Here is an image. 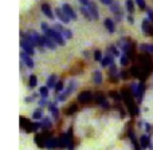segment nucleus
<instances>
[{"mask_svg":"<svg viewBox=\"0 0 153 150\" xmlns=\"http://www.w3.org/2000/svg\"><path fill=\"white\" fill-rule=\"evenodd\" d=\"M121 94H122V102L125 103V106H126L128 111L130 113V115L137 117L138 114H140V110H138L137 103L134 102V95L132 94V91L128 89H122Z\"/></svg>","mask_w":153,"mask_h":150,"instance_id":"nucleus-1","label":"nucleus"},{"mask_svg":"<svg viewBox=\"0 0 153 150\" xmlns=\"http://www.w3.org/2000/svg\"><path fill=\"white\" fill-rule=\"evenodd\" d=\"M19 123H20L22 129L26 130V133L38 132V129H40V127H42V125H40V123H38V122L28 121L26 117H20V118H19Z\"/></svg>","mask_w":153,"mask_h":150,"instance_id":"nucleus-2","label":"nucleus"},{"mask_svg":"<svg viewBox=\"0 0 153 150\" xmlns=\"http://www.w3.org/2000/svg\"><path fill=\"white\" fill-rule=\"evenodd\" d=\"M53 137V134L48 132H43V133H38L34 137V142L36 143V146L39 149H46V145H47V140Z\"/></svg>","mask_w":153,"mask_h":150,"instance_id":"nucleus-3","label":"nucleus"},{"mask_svg":"<svg viewBox=\"0 0 153 150\" xmlns=\"http://www.w3.org/2000/svg\"><path fill=\"white\" fill-rule=\"evenodd\" d=\"M138 61H140V63H141V69H143L144 71L149 75V72L153 71V59H152V55H149V54L141 55L140 58H138Z\"/></svg>","mask_w":153,"mask_h":150,"instance_id":"nucleus-4","label":"nucleus"},{"mask_svg":"<svg viewBox=\"0 0 153 150\" xmlns=\"http://www.w3.org/2000/svg\"><path fill=\"white\" fill-rule=\"evenodd\" d=\"M43 35H47V36H50L51 39H53L58 46H65V36L59 31H56L55 28H50L47 32H46V34H43Z\"/></svg>","mask_w":153,"mask_h":150,"instance_id":"nucleus-5","label":"nucleus"},{"mask_svg":"<svg viewBox=\"0 0 153 150\" xmlns=\"http://www.w3.org/2000/svg\"><path fill=\"white\" fill-rule=\"evenodd\" d=\"M75 87H76V83H75L74 81H71V82L69 83V86L66 87V90H65L63 92H61V94L58 95V100H59V102H63V100H66L67 98L71 95V92L75 90Z\"/></svg>","mask_w":153,"mask_h":150,"instance_id":"nucleus-6","label":"nucleus"},{"mask_svg":"<svg viewBox=\"0 0 153 150\" xmlns=\"http://www.w3.org/2000/svg\"><path fill=\"white\" fill-rule=\"evenodd\" d=\"M78 102L82 103V105H86V103H90L91 100H94V95H93L91 91H82L79 92L78 95Z\"/></svg>","mask_w":153,"mask_h":150,"instance_id":"nucleus-7","label":"nucleus"},{"mask_svg":"<svg viewBox=\"0 0 153 150\" xmlns=\"http://www.w3.org/2000/svg\"><path fill=\"white\" fill-rule=\"evenodd\" d=\"M20 47H22V50H23V52L28 54V55L32 56L35 54V47L27 39H22L20 40Z\"/></svg>","mask_w":153,"mask_h":150,"instance_id":"nucleus-8","label":"nucleus"},{"mask_svg":"<svg viewBox=\"0 0 153 150\" xmlns=\"http://www.w3.org/2000/svg\"><path fill=\"white\" fill-rule=\"evenodd\" d=\"M46 149H61V141H59V137H51L47 140V145H46Z\"/></svg>","mask_w":153,"mask_h":150,"instance_id":"nucleus-9","label":"nucleus"},{"mask_svg":"<svg viewBox=\"0 0 153 150\" xmlns=\"http://www.w3.org/2000/svg\"><path fill=\"white\" fill-rule=\"evenodd\" d=\"M20 58H22V61H23V63L26 64L28 69H34L35 63H34V61H32L31 55H28V54H26V52H22L20 54Z\"/></svg>","mask_w":153,"mask_h":150,"instance_id":"nucleus-10","label":"nucleus"},{"mask_svg":"<svg viewBox=\"0 0 153 150\" xmlns=\"http://www.w3.org/2000/svg\"><path fill=\"white\" fill-rule=\"evenodd\" d=\"M55 13H56V16H58L59 20H61L62 23H65V24H69L70 20H71V19H70L69 16L66 15V12H65L63 10H61V8H56V10H55Z\"/></svg>","mask_w":153,"mask_h":150,"instance_id":"nucleus-11","label":"nucleus"},{"mask_svg":"<svg viewBox=\"0 0 153 150\" xmlns=\"http://www.w3.org/2000/svg\"><path fill=\"white\" fill-rule=\"evenodd\" d=\"M145 90H146V86L144 82H140L138 83V91H137V97H136V99H137L138 103L143 102L144 99V94H145Z\"/></svg>","mask_w":153,"mask_h":150,"instance_id":"nucleus-12","label":"nucleus"},{"mask_svg":"<svg viewBox=\"0 0 153 150\" xmlns=\"http://www.w3.org/2000/svg\"><path fill=\"white\" fill-rule=\"evenodd\" d=\"M110 11L113 13H116V19L117 20H121V18H122V12H121V8H120V5H118V3H116V1H113L110 4Z\"/></svg>","mask_w":153,"mask_h":150,"instance_id":"nucleus-13","label":"nucleus"},{"mask_svg":"<svg viewBox=\"0 0 153 150\" xmlns=\"http://www.w3.org/2000/svg\"><path fill=\"white\" fill-rule=\"evenodd\" d=\"M66 140H67V150H74V140H73V127H69L66 132Z\"/></svg>","mask_w":153,"mask_h":150,"instance_id":"nucleus-14","label":"nucleus"},{"mask_svg":"<svg viewBox=\"0 0 153 150\" xmlns=\"http://www.w3.org/2000/svg\"><path fill=\"white\" fill-rule=\"evenodd\" d=\"M62 10L65 11V12H66V15L69 16L70 19H71V20H75L76 19V13H75V11L73 10V7L70 4H63L62 5Z\"/></svg>","mask_w":153,"mask_h":150,"instance_id":"nucleus-15","label":"nucleus"},{"mask_svg":"<svg viewBox=\"0 0 153 150\" xmlns=\"http://www.w3.org/2000/svg\"><path fill=\"white\" fill-rule=\"evenodd\" d=\"M141 27H143V32L145 35H153V27H152V24L149 23V19H145V20H143V24H141Z\"/></svg>","mask_w":153,"mask_h":150,"instance_id":"nucleus-16","label":"nucleus"},{"mask_svg":"<svg viewBox=\"0 0 153 150\" xmlns=\"http://www.w3.org/2000/svg\"><path fill=\"white\" fill-rule=\"evenodd\" d=\"M111 64H114V56L111 54H108V55L103 56V59L101 61V66L102 67H110Z\"/></svg>","mask_w":153,"mask_h":150,"instance_id":"nucleus-17","label":"nucleus"},{"mask_svg":"<svg viewBox=\"0 0 153 150\" xmlns=\"http://www.w3.org/2000/svg\"><path fill=\"white\" fill-rule=\"evenodd\" d=\"M43 43H45V47L50 48V50H55L56 46H58L50 36H47V35H43Z\"/></svg>","mask_w":153,"mask_h":150,"instance_id":"nucleus-18","label":"nucleus"},{"mask_svg":"<svg viewBox=\"0 0 153 150\" xmlns=\"http://www.w3.org/2000/svg\"><path fill=\"white\" fill-rule=\"evenodd\" d=\"M40 10H42V12L45 13V15L47 16L48 19H54V13H53V10H51L50 4H47V3H43V4L40 5Z\"/></svg>","mask_w":153,"mask_h":150,"instance_id":"nucleus-19","label":"nucleus"},{"mask_svg":"<svg viewBox=\"0 0 153 150\" xmlns=\"http://www.w3.org/2000/svg\"><path fill=\"white\" fill-rule=\"evenodd\" d=\"M128 137L132 140V143H133V148H134V150H141L140 148V141H137V138H136L134 133H133V130H129V133H128Z\"/></svg>","mask_w":153,"mask_h":150,"instance_id":"nucleus-20","label":"nucleus"},{"mask_svg":"<svg viewBox=\"0 0 153 150\" xmlns=\"http://www.w3.org/2000/svg\"><path fill=\"white\" fill-rule=\"evenodd\" d=\"M138 141H140V146L143 149H149V145H151V142H152V140L148 135H141Z\"/></svg>","mask_w":153,"mask_h":150,"instance_id":"nucleus-21","label":"nucleus"},{"mask_svg":"<svg viewBox=\"0 0 153 150\" xmlns=\"http://www.w3.org/2000/svg\"><path fill=\"white\" fill-rule=\"evenodd\" d=\"M86 7L89 8V11H90V13H91L93 19H94V20H97V19H98V16H100V15H98V10H97V5H95L94 3H93V1H90L89 4L86 5Z\"/></svg>","mask_w":153,"mask_h":150,"instance_id":"nucleus-22","label":"nucleus"},{"mask_svg":"<svg viewBox=\"0 0 153 150\" xmlns=\"http://www.w3.org/2000/svg\"><path fill=\"white\" fill-rule=\"evenodd\" d=\"M103 24H105V28L108 30L110 34H114V31H116V26H114V21L111 20V19L106 18L105 21H103Z\"/></svg>","mask_w":153,"mask_h":150,"instance_id":"nucleus-23","label":"nucleus"},{"mask_svg":"<svg viewBox=\"0 0 153 150\" xmlns=\"http://www.w3.org/2000/svg\"><path fill=\"white\" fill-rule=\"evenodd\" d=\"M94 102L102 106L105 102H108V100H106V95L103 94V92H97V94H94Z\"/></svg>","mask_w":153,"mask_h":150,"instance_id":"nucleus-24","label":"nucleus"},{"mask_svg":"<svg viewBox=\"0 0 153 150\" xmlns=\"http://www.w3.org/2000/svg\"><path fill=\"white\" fill-rule=\"evenodd\" d=\"M93 83L94 84L102 83V72H101V70H95V71L93 72Z\"/></svg>","mask_w":153,"mask_h":150,"instance_id":"nucleus-25","label":"nucleus"},{"mask_svg":"<svg viewBox=\"0 0 153 150\" xmlns=\"http://www.w3.org/2000/svg\"><path fill=\"white\" fill-rule=\"evenodd\" d=\"M48 110H50L51 115L54 117V119L59 118V110H58V107H56L55 103H50V105H48Z\"/></svg>","mask_w":153,"mask_h":150,"instance_id":"nucleus-26","label":"nucleus"},{"mask_svg":"<svg viewBox=\"0 0 153 150\" xmlns=\"http://www.w3.org/2000/svg\"><path fill=\"white\" fill-rule=\"evenodd\" d=\"M140 50L143 51L144 54H149V55H153V44H146V43H144V44L140 46Z\"/></svg>","mask_w":153,"mask_h":150,"instance_id":"nucleus-27","label":"nucleus"},{"mask_svg":"<svg viewBox=\"0 0 153 150\" xmlns=\"http://www.w3.org/2000/svg\"><path fill=\"white\" fill-rule=\"evenodd\" d=\"M56 75H50L47 79V84L46 86L48 87V89H55V84H56Z\"/></svg>","mask_w":153,"mask_h":150,"instance_id":"nucleus-28","label":"nucleus"},{"mask_svg":"<svg viewBox=\"0 0 153 150\" xmlns=\"http://www.w3.org/2000/svg\"><path fill=\"white\" fill-rule=\"evenodd\" d=\"M76 111H78V105H75V103H73L71 106H69V107L66 109V111H65V114H66V115H74V114L76 113Z\"/></svg>","mask_w":153,"mask_h":150,"instance_id":"nucleus-29","label":"nucleus"},{"mask_svg":"<svg viewBox=\"0 0 153 150\" xmlns=\"http://www.w3.org/2000/svg\"><path fill=\"white\" fill-rule=\"evenodd\" d=\"M40 125H42V129L46 130V129H50L51 126H53V122H51L50 118H47V117H45V118L42 119V122H40Z\"/></svg>","mask_w":153,"mask_h":150,"instance_id":"nucleus-30","label":"nucleus"},{"mask_svg":"<svg viewBox=\"0 0 153 150\" xmlns=\"http://www.w3.org/2000/svg\"><path fill=\"white\" fill-rule=\"evenodd\" d=\"M32 119H35V121H39V119H43V110L42 109H36V110L32 113Z\"/></svg>","mask_w":153,"mask_h":150,"instance_id":"nucleus-31","label":"nucleus"},{"mask_svg":"<svg viewBox=\"0 0 153 150\" xmlns=\"http://www.w3.org/2000/svg\"><path fill=\"white\" fill-rule=\"evenodd\" d=\"M81 12L83 13V16L87 19V20H93V16H91V13H90L89 8H87L86 5H82V7H81Z\"/></svg>","mask_w":153,"mask_h":150,"instance_id":"nucleus-32","label":"nucleus"},{"mask_svg":"<svg viewBox=\"0 0 153 150\" xmlns=\"http://www.w3.org/2000/svg\"><path fill=\"white\" fill-rule=\"evenodd\" d=\"M109 97H111L116 102H121L122 100V94L121 92H118V91H110L109 92Z\"/></svg>","mask_w":153,"mask_h":150,"instance_id":"nucleus-33","label":"nucleus"},{"mask_svg":"<svg viewBox=\"0 0 153 150\" xmlns=\"http://www.w3.org/2000/svg\"><path fill=\"white\" fill-rule=\"evenodd\" d=\"M125 7H126L128 12L133 13V11H134V1H133V0H126V1H125Z\"/></svg>","mask_w":153,"mask_h":150,"instance_id":"nucleus-34","label":"nucleus"},{"mask_svg":"<svg viewBox=\"0 0 153 150\" xmlns=\"http://www.w3.org/2000/svg\"><path fill=\"white\" fill-rule=\"evenodd\" d=\"M36 84H38L36 75H30V78H28V86L31 87V89H34V87H36Z\"/></svg>","mask_w":153,"mask_h":150,"instance_id":"nucleus-35","label":"nucleus"},{"mask_svg":"<svg viewBox=\"0 0 153 150\" xmlns=\"http://www.w3.org/2000/svg\"><path fill=\"white\" fill-rule=\"evenodd\" d=\"M109 54H111L113 56H121L120 48L117 47V46H110V47H109Z\"/></svg>","mask_w":153,"mask_h":150,"instance_id":"nucleus-36","label":"nucleus"},{"mask_svg":"<svg viewBox=\"0 0 153 150\" xmlns=\"http://www.w3.org/2000/svg\"><path fill=\"white\" fill-rule=\"evenodd\" d=\"M129 61H130V58L126 55V54L120 56V63H121V66H128V64H129Z\"/></svg>","mask_w":153,"mask_h":150,"instance_id":"nucleus-37","label":"nucleus"},{"mask_svg":"<svg viewBox=\"0 0 153 150\" xmlns=\"http://www.w3.org/2000/svg\"><path fill=\"white\" fill-rule=\"evenodd\" d=\"M39 94L42 98H47L48 97V87L47 86H42L39 89Z\"/></svg>","mask_w":153,"mask_h":150,"instance_id":"nucleus-38","label":"nucleus"},{"mask_svg":"<svg viewBox=\"0 0 153 150\" xmlns=\"http://www.w3.org/2000/svg\"><path fill=\"white\" fill-rule=\"evenodd\" d=\"M55 92L56 94H61V92H63V82L62 81H58L56 82V84H55Z\"/></svg>","mask_w":153,"mask_h":150,"instance_id":"nucleus-39","label":"nucleus"},{"mask_svg":"<svg viewBox=\"0 0 153 150\" xmlns=\"http://www.w3.org/2000/svg\"><path fill=\"white\" fill-rule=\"evenodd\" d=\"M103 59V56H102V52H101V50H95L94 51V61L95 62H100L101 63V61Z\"/></svg>","mask_w":153,"mask_h":150,"instance_id":"nucleus-40","label":"nucleus"},{"mask_svg":"<svg viewBox=\"0 0 153 150\" xmlns=\"http://www.w3.org/2000/svg\"><path fill=\"white\" fill-rule=\"evenodd\" d=\"M134 1H136V4L140 7V10H148V8H146L145 0H134Z\"/></svg>","mask_w":153,"mask_h":150,"instance_id":"nucleus-41","label":"nucleus"},{"mask_svg":"<svg viewBox=\"0 0 153 150\" xmlns=\"http://www.w3.org/2000/svg\"><path fill=\"white\" fill-rule=\"evenodd\" d=\"M62 35H63L65 39H67V40L71 39V38H73V32L70 31V30H66V28H65V31L62 32Z\"/></svg>","mask_w":153,"mask_h":150,"instance_id":"nucleus-42","label":"nucleus"},{"mask_svg":"<svg viewBox=\"0 0 153 150\" xmlns=\"http://www.w3.org/2000/svg\"><path fill=\"white\" fill-rule=\"evenodd\" d=\"M39 107H45V106H47V105H50V103L47 102V99H46V98H42V99L39 100Z\"/></svg>","mask_w":153,"mask_h":150,"instance_id":"nucleus-43","label":"nucleus"},{"mask_svg":"<svg viewBox=\"0 0 153 150\" xmlns=\"http://www.w3.org/2000/svg\"><path fill=\"white\" fill-rule=\"evenodd\" d=\"M53 28H55V30H56V31H59V32H61V34H62V32H63V31H65V28H63V27H62V26H61V24H55V26H54V27H53Z\"/></svg>","mask_w":153,"mask_h":150,"instance_id":"nucleus-44","label":"nucleus"},{"mask_svg":"<svg viewBox=\"0 0 153 150\" xmlns=\"http://www.w3.org/2000/svg\"><path fill=\"white\" fill-rule=\"evenodd\" d=\"M146 13H148V19H149V20L153 21V11L148 8V10H146Z\"/></svg>","mask_w":153,"mask_h":150,"instance_id":"nucleus-45","label":"nucleus"},{"mask_svg":"<svg viewBox=\"0 0 153 150\" xmlns=\"http://www.w3.org/2000/svg\"><path fill=\"white\" fill-rule=\"evenodd\" d=\"M102 4H105V5H110L111 3H113V0H100Z\"/></svg>","mask_w":153,"mask_h":150,"instance_id":"nucleus-46","label":"nucleus"},{"mask_svg":"<svg viewBox=\"0 0 153 150\" xmlns=\"http://www.w3.org/2000/svg\"><path fill=\"white\" fill-rule=\"evenodd\" d=\"M120 76H121L122 79H128V72L126 71H121L120 72Z\"/></svg>","mask_w":153,"mask_h":150,"instance_id":"nucleus-47","label":"nucleus"},{"mask_svg":"<svg viewBox=\"0 0 153 150\" xmlns=\"http://www.w3.org/2000/svg\"><path fill=\"white\" fill-rule=\"evenodd\" d=\"M35 98H36V95H32V97H27V98H26V102H27V103H30L31 100H34Z\"/></svg>","mask_w":153,"mask_h":150,"instance_id":"nucleus-48","label":"nucleus"},{"mask_svg":"<svg viewBox=\"0 0 153 150\" xmlns=\"http://www.w3.org/2000/svg\"><path fill=\"white\" fill-rule=\"evenodd\" d=\"M79 1H81L82 5H87V4L90 3V0H79Z\"/></svg>","mask_w":153,"mask_h":150,"instance_id":"nucleus-49","label":"nucleus"},{"mask_svg":"<svg viewBox=\"0 0 153 150\" xmlns=\"http://www.w3.org/2000/svg\"><path fill=\"white\" fill-rule=\"evenodd\" d=\"M128 21H129L130 24H133V21H134V19H133V16H132V15H129V16H128Z\"/></svg>","mask_w":153,"mask_h":150,"instance_id":"nucleus-50","label":"nucleus"}]
</instances>
